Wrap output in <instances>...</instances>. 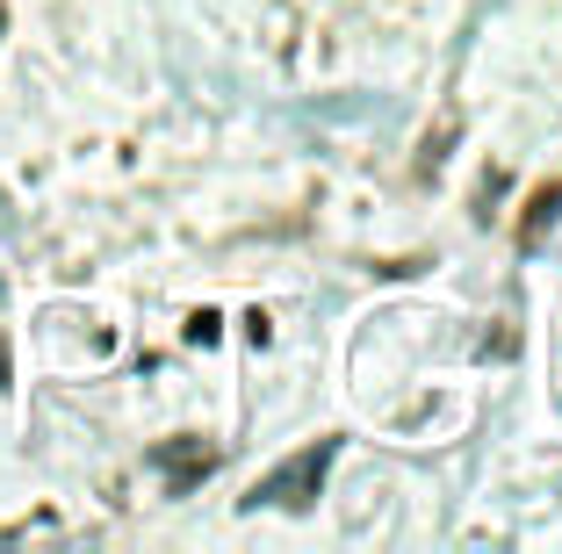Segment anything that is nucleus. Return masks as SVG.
I'll return each mask as SVG.
<instances>
[{
  "instance_id": "f257e3e1",
  "label": "nucleus",
  "mask_w": 562,
  "mask_h": 554,
  "mask_svg": "<svg viewBox=\"0 0 562 554\" xmlns=\"http://www.w3.org/2000/svg\"><path fill=\"white\" fill-rule=\"evenodd\" d=\"M325 468H331V440H317V446H303L296 461H281V468L252 489V505H311L317 483H325Z\"/></svg>"
},
{
  "instance_id": "f03ea898",
  "label": "nucleus",
  "mask_w": 562,
  "mask_h": 554,
  "mask_svg": "<svg viewBox=\"0 0 562 554\" xmlns=\"http://www.w3.org/2000/svg\"><path fill=\"white\" fill-rule=\"evenodd\" d=\"M555 202H562V188H541V195H533V216H527V245L541 238V216H555Z\"/></svg>"
}]
</instances>
